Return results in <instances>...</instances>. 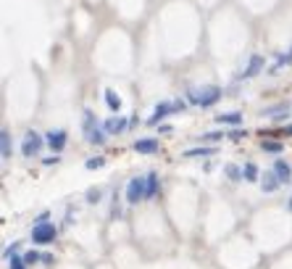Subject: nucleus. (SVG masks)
I'll return each mask as SVG.
<instances>
[{"label": "nucleus", "instance_id": "1", "mask_svg": "<svg viewBox=\"0 0 292 269\" xmlns=\"http://www.w3.org/2000/svg\"><path fill=\"white\" fill-rule=\"evenodd\" d=\"M221 95H224V93H221V87H216V84H203V87H190L184 98H187V103H190V106L211 109V106L216 103Z\"/></svg>", "mask_w": 292, "mask_h": 269}, {"label": "nucleus", "instance_id": "2", "mask_svg": "<svg viewBox=\"0 0 292 269\" xmlns=\"http://www.w3.org/2000/svg\"><path fill=\"white\" fill-rule=\"evenodd\" d=\"M124 201L129 206H137L140 201H148V188H145V177H132L124 188Z\"/></svg>", "mask_w": 292, "mask_h": 269}, {"label": "nucleus", "instance_id": "3", "mask_svg": "<svg viewBox=\"0 0 292 269\" xmlns=\"http://www.w3.org/2000/svg\"><path fill=\"white\" fill-rule=\"evenodd\" d=\"M32 243L34 245H50V243H56V237H58V227L53 225V222H42V225H34L32 227Z\"/></svg>", "mask_w": 292, "mask_h": 269}, {"label": "nucleus", "instance_id": "4", "mask_svg": "<svg viewBox=\"0 0 292 269\" xmlns=\"http://www.w3.org/2000/svg\"><path fill=\"white\" fill-rule=\"evenodd\" d=\"M48 143L40 132H34V129H29V132L24 135V140H21V156H27V158H34V156H40V151H42V145Z\"/></svg>", "mask_w": 292, "mask_h": 269}, {"label": "nucleus", "instance_id": "5", "mask_svg": "<svg viewBox=\"0 0 292 269\" xmlns=\"http://www.w3.org/2000/svg\"><path fill=\"white\" fill-rule=\"evenodd\" d=\"M171 114H179V111H176V106H174V101H161V103H156V109H153V116L148 119V124L158 127L161 121H163L166 116H171Z\"/></svg>", "mask_w": 292, "mask_h": 269}, {"label": "nucleus", "instance_id": "6", "mask_svg": "<svg viewBox=\"0 0 292 269\" xmlns=\"http://www.w3.org/2000/svg\"><path fill=\"white\" fill-rule=\"evenodd\" d=\"M290 111H292V103L290 101H279V103H274V106H266V109L260 111V116H263V119H274V121H282V119H287Z\"/></svg>", "mask_w": 292, "mask_h": 269}, {"label": "nucleus", "instance_id": "7", "mask_svg": "<svg viewBox=\"0 0 292 269\" xmlns=\"http://www.w3.org/2000/svg\"><path fill=\"white\" fill-rule=\"evenodd\" d=\"M263 69H266V58L260 56V53H253L248 69H245V72H242L240 77H237V79H253V77H258L260 72H263Z\"/></svg>", "mask_w": 292, "mask_h": 269}, {"label": "nucleus", "instance_id": "8", "mask_svg": "<svg viewBox=\"0 0 292 269\" xmlns=\"http://www.w3.org/2000/svg\"><path fill=\"white\" fill-rule=\"evenodd\" d=\"M45 140H48V148L50 151L61 153V151L66 148V143H68V132H66V129H50V132L45 135Z\"/></svg>", "mask_w": 292, "mask_h": 269}, {"label": "nucleus", "instance_id": "9", "mask_svg": "<svg viewBox=\"0 0 292 269\" xmlns=\"http://www.w3.org/2000/svg\"><path fill=\"white\" fill-rule=\"evenodd\" d=\"M127 127H129V121L121 116V114H113L108 121H103V129L108 135H121V132H127Z\"/></svg>", "mask_w": 292, "mask_h": 269}, {"label": "nucleus", "instance_id": "10", "mask_svg": "<svg viewBox=\"0 0 292 269\" xmlns=\"http://www.w3.org/2000/svg\"><path fill=\"white\" fill-rule=\"evenodd\" d=\"M219 148L216 145H195V148H187L182 153L184 158H208V156H216Z\"/></svg>", "mask_w": 292, "mask_h": 269}, {"label": "nucleus", "instance_id": "11", "mask_svg": "<svg viewBox=\"0 0 292 269\" xmlns=\"http://www.w3.org/2000/svg\"><path fill=\"white\" fill-rule=\"evenodd\" d=\"M271 172H274L276 177H279V182H284V185H287V182L292 180V166H290L284 158H276V161H274Z\"/></svg>", "mask_w": 292, "mask_h": 269}, {"label": "nucleus", "instance_id": "12", "mask_svg": "<svg viewBox=\"0 0 292 269\" xmlns=\"http://www.w3.org/2000/svg\"><path fill=\"white\" fill-rule=\"evenodd\" d=\"M134 151L142 153V156L158 153V140H156V137H142V140H134Z\"/></svg>", "mask_w": 292, "mask_h": 269}, {"label": "nucleus", "instance_id": "13", "mask_svg": "<svg viewBox=\"0 0 292 269\" xmlns=\"http://www.w3.org/2000/svg\"><path fill=\"white\" fill-rule=\"evenodd\" d=\"M11 153H13V140H11V132H8V129H3V132H0V158H3V161H8V158H11Z\"/></svg>", "mask_w": 292, "mask_h": 269}, {"label": "nucleus", "instance_id": "14", "mask_svg": "<svg viewBox=\"0 0 292 269\" xmlns=\"http://www.w3.org/2000/svg\"><path fill=\"white\" fill-rule=\"evenodd\" d=\"M279 185H282V182H279V177H276L274 172H263V174H260V190H263V193H274Z\"/></svg>", "mask_w": 292, "mask_h": 269}, {"label": "nucleus", "instance_id": "15", "mask_svg": "<svg viewBox=\"0 0 292 269\" xmlns=\"http://www.w3.org/2000/svg\"><path fill=\"white\" fill-rule=\"evenodd\" d=\"M219 124H229V127H240L242 124V114L240 111H227V114H216Z\"/></svg>", "mask_w": 292, "mask_h": 269}, {"label": "nucleus", "instance_id": "16", "mask_svg": "<svg viewBox=\"0 0 292 269\" xmlns=\"http://www.w3.org/2000/svg\"><path fill=\"white\" fill-rule=\"evenodd\" d=\"M84 140H87L90 145H105V140H108V132H105L103 127H95L92 132L84 135Z\"/></svg>", "mask_w": 292, "mask_h": 269}, {"label": "nucleus", "instance_id": "17", "mask_svg": "<svg viewBox=\"0 0 292 269\" xmlns=\"http://www.w3.org/2000/svg\"><path fill=\"white\" fill-rule=\"evenodd\" d=\"M145 188H148V201H153V198L158 195V190H161V182H158V174L156 172L145 174Z\"/></svg>", "mask_w": 292, "mask_h": 269}, {"label": "nucleus", "instance_id": "18", "mask_svg": "<svg viewBox=\"0 0 292 269\" xmlns=\"http://www.w3.org/2000/svg\"><path fill=\"white\" fill-rule=\"evenodd\" d=\"M95 127H97V116L92 114V109H84L82 111V129H84V135L92 132Z\"/></svg>", "mask_w": 292, "mask_h": 269}, {"label": "nucleus", "instance_id": "19", "mask_svg": "<svg viewBox=\"0 0 292 269\" xmlns=\"http://www.w3.org/2000/svg\"><path fill=\"white\" fill-rule=\"evenodd\" d=\"M103 98H105V106H108V109H111L113 114H119V111H121V98H119L116 93H113V90H105Z\"/></svg>", "mask_w": 292, "mask_h": 269}, {"label": "nucleus", "instance_id": "20", "mask_svg": "<svg viewBox=\"0 0 292 269\" xmlns=\"http://www.w3.org/2000/svg\"><path fill=\"white\" fill-rule=\"evenodd\" d=\"M242 177H245V182H258L260 172H258V166L253 164V161H248V164L242 166Z\"/></svg>", "mask_w": 292, "mask_h": 269}, {"label": "nucleus", "instance_id": "21", "mask_svg": "<svg viewBox=\"0 0 292 269\" xmlns=\"http://www.w3.org/2000/svg\"><path fill=\"white\" fill-rule=\"evenodd\" d=\"M224 172H227V177H229L232 182L245 180V177H242V166H237V164H227V166H224Z\"/></svg>", "mask_w": 292, "mask_h": 269}, {"label": "nucleus", "instance_id": "22", "mask_svg": "<svg viewBox=\"0 0 292 269\" xmlns=\"http://www.w3.org/2000/svg\"><path fill=\"white\" fill-rule=\"evenodd\" d=\"M21 256H24L27 267H32V264H42V253H40V251H34V248L24 251V253H21Z\"/></svg>", "mask_w": 292, "mask_h": 269}, {"label": "nucleus", "instance_id": "23", "mask_svg": "<svg viewBox=\"0 0 292 269\" xmlns=\"http://www.w3.org/2000/svg\"><path fill=\"white\" fill-rule=\"evenodd\" d=\"M260 148H263L266 153H282L284 145L279 140H263V143H260Z\"/></svg>", "mask_w": 292, "mask_h": 269}, {"label": "nucleus", "instance_id": "24", "mask_svg": "<svg viewBox=\"0 0 292 269\" xmlns=\"http://www.w3.org/2000/svg\"><path fill=\"white\" fill-rule=\"evenodd\" d=\"M221 137H227V132H205V135H200V145H211V143L221 140Z\"/></svg>", "mask_w": 292, "mask_h": 269}, {"label": "nucleus", "instance_id": "25", "mask_svg": "<svg viewBox=\"0 0 292 269\" xmlns=\"http://www.w3.org/2000/svg\"><path fill=\"white\" fill-rule=\"evenodd\" d=\"M8 269H27V261L21 253H16V256H11L8 259Z\"/></svg>", "mask_w": 292, "mask_h": 269}, {"label": "nucleus", "instance_id": "26", "mask_svg": "<svg viewBox=\"0 0 292 269\" xmlns=\"http://www.w3.org/2000/svg\"><path fill=\"white\" fill-rule=\"evenodd\" d=\"M100 195H103L100 188H90L87 190V203H97V201H100Z\"/></svg>", "mask_w": 292, "mask_h": 269}, {"label": "nucleus", "instance_id": "27", "mask_svg": "<svg viewBox=\"0 0 292 269\" xmlns=\"http://www.w3.org/2000/svg\"><path fill=\"white\" fill-rule=\"evenodd\" d=\"M105 164V158H100V156H97V158H87V161H84V166H87V169H100Z\"/></svg>", "mask_w": 292, "mask_h": 269}, {"label": "nucleus", "instance_id": "28", "mask_svg": "<svg viewBox=\"0 0 292 269\" xmlns=\"http://www.w3.org/2000/svg\"><path fill=\"white\" fill-rule=\"evenodd\" d=\"M16 253H19V243H11V245H8V248H5V251H3V256H5V261H8L11 256H16Z\"/></svg>", "mask_w": 292, "mask_h": 269}, {"label": "nucleus", "instance_id": "29", "mask_svg": "<svg viewBox=\"0 0 292 269\" xmlns=\"http://www.w3.org/2000/svg\"><path fill=\"white\" fill-rule=\"evenodd\" d=\"M245 135H248V132H245V129H237V127L232 129V132H227V137H229V140H242Z\"/></svg>", "mask_w": 292, "mask_h": 269}, {"label": "nucleus", "instance_id": "30", "mask_svg": "<svg viewBox=\"0 0 292 269\" xmlns=\"http://www.w3.org/2000/svg\"><path fill=\"white\" fill-rule=\"evenodd\" d=\"M53 261H56V256H53V253H42V264H45V267H50Z\"/></svg>", "mask_w": 292, "mask_h": 269}, {"label": "nucleus", "instance_id": "31", "mask_svg": "<svg viewBox=\"0 0 292 269\" xmlns=\"http://www.w3.org/2000/svg\"><path fill=\"white\" fill-rule=\"evenodd\" d=\"M48 219H50V211H42L40 217L34 219V225H42V222H48Z\"/></svg>", "mask_w": 292, "mask_h": 269}, {"label": "nucleus", "instance_id": "32", "mask_svg": "<svg viewBox=\"0 0 292 269\" xmlns=\"http://www.w3.org/2000/svg\"><path fill=\"white\" fill-rule=\"evenodd\" d=\"M61 156H53V158H45V166H53V164H58Z\"/></svg>", "mask_w": 292, "mask_h": 269}, {"label": "nucleus", "instance_id": "33", "mask_svg": "<svg viewBox=\"0 0 292 269\" xmlns=\"http://www.w3.org/2000/svg\"><path fill=\"white\" fill-rule=\"evenodd\" d=\"M284 135H292V124H287V127H284Z\"/></svg>", "mask_w": 292, "mask_h": 269}, {"label": "nucleus", "instance_id": "34", "mask_svg": "<svg viewBox=\"0 0 292 269\" xmlns=\"http://www.w3.org/2000/svg\"><path fill=\"white\" fill-rule=\"evenodd\" d=\"M287 56H290V61H292V48H290V53H287Z\"/></svg>", "mask_w": 292, "mask_h": 269}, {"label": "nucleus", "instance_id": "35", "mask_svg": "<svg viewBox=\"0 0 292 269\" xmlns=\"http://www.w3.org/2000/svg\"><path fill=\"white\" fill-rule=\"evenodd\" d=\"M290 211H292V201H290Z\"/></svg>", "mask_w": 292, "mask_h": 269}]
</instances>
